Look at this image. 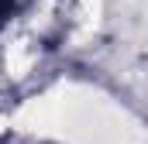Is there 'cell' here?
Masks as SVG:
<instances>
[{
  "label": "cell",
  "mask_w": 148,
  "mask_h": 144,
  "mask_svg": "<svg viewBox=\"0 0 148 144\" xmlns=\"http://www.w3.org/2000/svg\"><path fill=\"white\" fill-rule=\"evenodd\" d=\"M14 7V0H0V17H7V10Z\"/></svg>",
  "instance_id": "1"
}]
</instances>
